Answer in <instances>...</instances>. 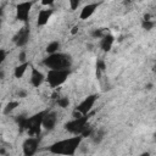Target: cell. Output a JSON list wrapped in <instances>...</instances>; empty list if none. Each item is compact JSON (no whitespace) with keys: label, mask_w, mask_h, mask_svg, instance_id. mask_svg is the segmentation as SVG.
<instances>
[{"label":"cell","mask_w":156,"mask_h":156,"mask_svg":"<svg viewBox=\"0 0 156 156\" xmlns=\"http://www.w3.org/2000/svg\"><path fill=\"white\" fill-rule=\"evenodd\" d=\"M58 48H60V43H58V41H51V43H49L48 46H46V52H48L49 55H50V54H55V52H57Z\"/></svg>","instance_id":"cell-14"},{"label":"cell","mask_w":156,"mask_h":156,"mask_svg":"<svg viewBox=\"0 0 156 156\" xmlns=\"http://www.w3.org/2000/svg\"><path fill=\"white\" fill-rule=\"evenodd\" d=\"M57 105L61 107V108H66V107H68V105H69V100H68V98H57Z\"/></svg>","instance_id":"cell-16"},{"label":"cell","mask_w":156,"mask_h":156,"mask_svg":"<svg viewBox=\"0 0 156 156\" xmlns=\"http://www.w3.org/2000/svg\"><path fill=\"white\" fill-rule=\"evenodd\" d=\"M96 69H98V72L104 71V69H105V62L101 61V60H99V61L96 62Z\"/></svg>","instance_id":"cell-19"},{"label":"cell","mask_w":156,"mask_h":156,"mask_svg":"<svg viewBox=\"0 0 156 156\" xmlns=\"http://www.w3.org/2000/svg\"><path fill=\"white\" fill-rule=\"evenodd\" d=\"M45 80V76L43 74V72H40L37 68H32L30 71V76H29V82L34 88H38L43 84V82Z\"/></svg>","instance_id":"cell-7"},{"label":"cell","mask_w":156,"mask_h":156,"mask_svg":"<svg viewBox=\"0 0 156 156\" xmlns=\"http://www.w3.org/2000/svg\"><path fill=\"white\" fill-rule=\"evenodd\" d=\"M113 43H115V37L112 34L106 33L102 38H100V48L104 51H110Z\"/></svg>","instance_id":"cell-12"},{"label":"cell","mask_w":156,"mask_h":156,"mask_svg":"<svg viewBox=\"0 0 156 156\" xmlns=\"http://www.w3.org/2000/svg\"><path fill=\"white\" fill-rule=\"evenodd\" d=\"M18 60H20V62H27L26 61V51H21L18 54Z\"/></svg>","instance_id":"cell-20"},{"label":"cell","mask_w":156,"mask_h":156,"mask_svg":"<svg viewBox=\"0 0 156 156\" xmlns=\"http://www.w3.org/2000/svg\"><path fill=\"white\" fill-rule=\"evenodd\" d=\"M96 9H98V4H88V5L83 6V9L79 12V18L80 20H88V18H90L95 13Z\"/></svg>","instance_id":"cell-10"},{"label":"cell","mask_w":156,"mask_h":156,"mask_svg":"<svg viewBox=\"0 0 156 156\" xmlns=\"http://www.w3.org/2000/svg\"><path fill=\"white\" fill-rule=\"evenodd\" d=\"M68 74H69L68 68L49 69V72L46 74V80L49 82V84L52 88H56V87H58L66 82V79L68 78Z\"/></svg>","instance_id":"cell-3"},{"label":"cell","mask_w":156,"mask_h":156,"mask_svg":"<svg viewBox=\"0 0 156 156\" xmlns=\"http://www.w3.org/2000/svg\"><path fill=\"white\" fill-rule=\"evenodd\" d=\"M95 101H96V95H89L76 107V110L79 111L82 115H88L93 108V106L95 105Z\"/></svg>","instance_id":"cell-5"},{"label":"cell","mask_w":156,"mask_h":156,"mask_svg":"<svg viewBox=\"0 0 156 156\" xmlns=\"http://www.w3.org/2000/svg\"><path fill=\"white\" fill-rule=\"evenodd\" d=\"M77 32H78V26H74V27L72 28V30H71V33H72V34H76Z\"/></svg>","instance_id":"cell-23"},{"label":"cell","mask_w":156,"mask_h":156,"mask_svg":"<svg viewBox=\"0 0 156 156\" xmlns=\"http://www.w3.org/2000/svg\"><path fill=\"white\" fill-rule=\"evenodd\" d=\"M32 2L30 1H22L16 6V17L20 21H27L29 18V13L32 10Z\"/></svg>","instance_id":"cell-4"},{"label":"cell","mask_w":156,"mask_h":156,"mask_svg":"<svg viewBox=\"0 0 156 156\" xmlns=\"http://www.w3.org/2000/svg\"><path fill=\"white\" fill-rule=\"evenodd\" d=\"M44 65L49 67V69H58V68H68L71 65L69 57L65 54L55 52L50 54L49 57L44 60Z\"/></svg>","instance_id":"cell-2"},{"label":"cell","mask_w":156,"mask_h":156,"mask_svg":"<svg viewBox=\"0 0 156 156\" xmlns=\"http://www.w3.org/2000/svg\"><path fill=\"white\" fill-rule=\"evenodd\" d=\"M155 139H156V134H155Z\"/></svg>","instance_id":"cell-24"},{"label":"cell","mask_w":156,"mask_h":156,"mask_svg":"<svg viewBox=\"0 0 156 156\" xmlns=\"http://www.w3.org/2000/svg\"><path fill=\"white\" fill-rule=\"evenodd\" d=\"M68 4H69V9L71 11H74L78 9L79 4H80V0H68Z\"/></svg>","instance_id":"cell-17"},{"label":"cell","mask_w":156,"mask_h":156,"mask_svg":"<svg viewBox=\"0 0 156 156\" xmlns=\"http://www.w3.org/2000/svg\"><path fill=\"white\" fill-rule=\"evenodd\" d=\"M38 145H39V140L37 138H29L23 143V154L27 156L34 155L38 150Z\"/></svg>","instance_id":"cell-6"},{"label":"cell","mask_w":156,"mask_h":156,"mask_svg":"<svg viewBox=\"0 0 156 156\" xmlns=\"http://www.w3.org/2000/svg\"><path fill=\"white\" fill-rule=\"evenodd\" d=\"M18 101H10L7 105H6V107L4 108V113L5 115H7V113H10L11 111H13L16 107H18Z\"/></svg>","instance_id":"cell-15"},{"label":"cell","mask_w":156,"mask_h":156,"mask_svg":"<svg viewBox=\"0 0 156 156\" xmlns=\"http://www.w3.org/2000/svg\"><path fill=\"white\" fill-rule=\"evenodd\" d=\"M57 122V117H56V113L54 112H49V113H45L43 116V119H41V127L48 129V130H51L54 129L55 124Z\"/></svg>","instance_id":"cell-8"},{"label":"cell","mask_w":156,"mask_h":156,"mask_svg":"<svg viewBox=\"0 0 156 156\" xmlns=\"http://www.w3.org/2000/svg\"><path fill=\"white\" fill-rule=\"evenodd\" d=\"M82 141V135L73 136L58 143H55L50 146V152L52 154H65V155H74L76 150L78 149L79 144Z\"/></svg>","instance_id":"cell-1"},{"label":"cell","mask_w":156,"mask_h":156,"mask_svg":"<svg viewBox=\"0 0 156 156\" xmlns=\"http://www.w3.org/2000/svg\"><path fill=\"white\" fill-rule=\"evenodd\" d=\"M0 55H1V62H4L5 61V57H6V51L4 50V49H1V51H0Z\"/></svg>","instance_id":"cell-22"},{"label":"cell","mask_w":156,"mask_h":156,"mask_svg":"<svg viewBox=\"0 0 156 156\" xmlns=\"http://www.w3.org/2000/svg\"><path fill=\"white\" fill-rule=\"evenodd\" d=\"M55 1H56V0H40L41 5H44V6H51Z\"/></svg>","instance_id":"cell-21"},{"label":"cell","mask_w":156,"mask_h":156,"mask_svg":"<svg viewBox=\"0 0 156 156\" xmlns=\"http://www.w3.org/2000/svg\"><path fill=\"white\" fill-rule=\"evenodd\" d=\"M27 69H28V63L27 62H20V65L15 67L13 76L16 78H22L24 76V73L27 72Z\"/></svg>","instance_id":"cell-13"},{"label":"cell","mask_w":156,"mask_h":156,"mask_svg":"<svg viewBox=\"0 0 156 156\" xmlns=\"http://www.w3.org/2000/svg\"><path fill=\"white\" fill-rule=\"evenodd\" d=\"M28 39H29V30H28L27 28H22V29H20V32L15 35L13 41L16 43L17 46H23V45L27 44Z\"/></svg>","instance_id":"cell-9"},{"label":"cell","mask_w":156,"mask_h":156,"mask_svg":"<svg viewBox=\"0 0 156 156\" xmlns=\"http://www.w3.org/2000/svg\"><path fill=\"white\" fill-rule=\"evenodd\" d=\"M51 16H52L51 9H43L39 11V13L37 16V23L39 26H45L49 22V20L51 18Z\"/></svg>","instance_id":"cell-11"},{"label":"cell","mask_w":156,"mask_h":156,"mask_svg":"<svg viewBox=\"0 0 156 156\" xmlns=\"http://www.w3.org/2000/svg\"><path fill=\"white\" fill-rule=\"evenodd\" d=\"M152 27H154V22L152 21H150V20H144L143 21V28L144 29L150 30V29H152Z\"/></svg>","instance_id":"cell-18"}]
</instances>
